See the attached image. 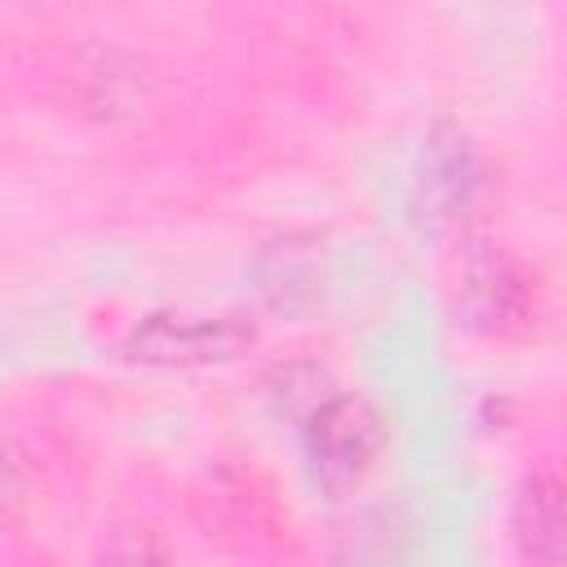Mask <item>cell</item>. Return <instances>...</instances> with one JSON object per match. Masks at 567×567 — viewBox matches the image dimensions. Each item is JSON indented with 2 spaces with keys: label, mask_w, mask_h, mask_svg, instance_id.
Segmentation results:
<instances>
[{
  "label": "cell",
  "mask_w": 567,
  "mask_h": 567,
  "mask_svg": "<svg viewBox=\"0 0 567 567\" xmlns=\"http://www.w3.org/2000/svg\"><path fill=\"white\" fill-rule=\"evenodd\" d=\"M66 80L75 84L80 102L97 111H124L142 97V66L124 58L120 49H89L71 62Z\"/></svg>",
  "instance_id": "obj_7"
},
{
  "label": "cell",
  "mask_w": 567,
  "mask_h": 567,
  "mask_svg": "<svg viewBox=\"0 0 567 567\" xmlns=\"http://www.w3.org/2000/svg\"><path fill=\"white\" fill-rule=\"evenodd\" d=\"M456 306L474 332L527 337L545 319V284L518 252L478 248L456 275Z\"/></svg>",
  "instance_id": "obj_1"
},
{
  "label": "cell",
  "mask_w": 567,
  "mask_h": 567,
  "mask_svg": "<svg viewBox=\"0 0 567 567\" xmlns=\"http://www.w3.org/2000/svg\"><path fill=\"white\" fill-rule=\"evenodd\" d=\"M306 447L323 483L332 487L359 483L381 452V416L372 412V403L354 394H332L315 403L306 425Z\"/></svg>",
  "instance_id": "obj_4"
},
{
  "label": "cell",
  "mask_w": 567,
  "mask_h": 567,
  "mask_svg": "<svg viewBox=\"0 0 567 567\" xmlns=\"http://www.w3.org/2000/svg\"><path fill=\"white\" fill-rule=\"evenodd\" d=\"M474 186H478L474 146L461 133L434 137L425 151V168H421V195L430 204V217H452L456 208H465Z\"/></svg>",
  "instance_id": "obj_6"
},
{
  "label": "cell",
  "mask_w": 567,
  "mask_h": 567,
  "mask_svg": "<svg viewBox=\"0 0 567 567\" xmlns=\"http://www.w3.org/2000/svg\"><path fill=\"white\" fill-rule=\"evenodd\" d=\"M514 540L527 567H563V478L536 465L514 501Z\"/></svg>",
  "instance_id": "obj_5"
},
{
  "label": "cell",
  "mask_w": 567,
  "mask_h": 567,
  "mask_svg": "<svg viewBox=\"0 0 567 567\" xmlns=\"http://www.w3.org/2000/svg\"><path fill=\"white\" fill-rule=\"evenodd\" d=\"M97 567H182V558L151 523H115L97 545Z\"/></svg>",
  "instance_id": "obj_9"
},
{
  "label": "cell",
  "mask_w": 567,
  "mask_h": 567,
  "mask_svg": "<svg viewBox=\"0 0 567 567\" xmlns=\"http://www.w3.org/2000/svg\"><path fill=\"white\" fill-rule=\"evenodd\" d=\"M27 501V483H22V465L13 456V447L0 439V523H9Z\"/></svg>",
  "instance_id": "obj_10"
},
{
  "label": "cell",
  "mask_w": 567,
  "mask_h": 567,
  "mask_svg": "<svg viewBox=\"0 0 567 567\" xmlns=\"http://www.w3.org/2000/svg\"><path fill=\"white\" fill-rule=\"evenodd\" d=\"M248 346H252V328L239 315L164 310L128 332L124 354L146 368H213L239 359Z\"/></svg>",
  "instance_id": "obj_3"
},
{
  "label": "cell",
  "mask_w": 567,
  "mask_h": 567,
  "mask_svg": "<svg viewBox=\"0 0 567 567\" xmlns=\"http://www.w3.org/2000/svg\"><path fill=\"white\" fill-rule=\"evenodd\" d=\"M319 266L306 248L297 244H275L266 257H261V292L270 297V306H297V301H310L319 288Z\"/></svg>",
  "instance_id": "obj_8"
},
{
  "label": "cell",
  "mask_w": 567,
  "mask_h": 567,
  "mask_svg": "<svg viewBox=\"0 0 567 567\" xmlns=\"http://www.w3.org/2000/svg\"><path fill=\"white\" fill-rule=\"evenodd\" d=\"M199 518L208 536H217L226 549L244 558L279 554L288 540V518L275 501V492L248 470H213L195 496Z\"/></svg>",
  "instance_id": "obj_2"
}]
</instances>
